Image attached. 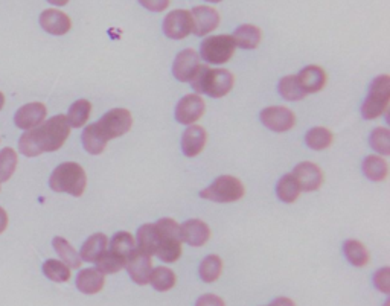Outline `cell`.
<instances>
[{
	"instance_id": "obj_18",
	"label": "cell",
	"mask_w": 390,
	"mask_h": 306,
	"mask_svg": "<svg viewBox=\"0 0 390 306\" xmlns=\"http://www.w3.org/2000/svg\"><path fill=\"white\" fill-rule=\"evenodd\" d=\"M206 140H208V133L200 125H191L186 128L181 137V151L186 157H195L203 151Z\"/></svg>"
},
{
	"instance_id": "obj_40",
	"label": "cell",
	"mask_w": 390,
	"mask_h": 306,
	"mask_svg": "<svg viewBox=\"0 0 390 306\" xmlns=\"http://www.w3.org/2000/svg\"><path fill=\"white\" fill-rule=\"evenodd\" d=\"M156 226L159 228L162 238H171V239H179V241H181L180 226L174 220H171V218H162V220L156 223Z\"/></svg>"
},
{
	"instance_id": "obj_37",
	"label": "cell",
	"mask_w": 390,
	"mask_h": 306,
	"mask_svg": "<svg viewBox=\"0 0 390 306\" xmlns=\"http://www.w3.org/2000/svg\"><path fill=\"white\" fill-rule=\"evenodd\" d=\"M156 255L164 262H168V264L176 262L181 256V241L171 238H162Z\"/></svg>"
},
{
	"instance_id": "obj_2",
	"label": "cell",
	"mask_w": 390,
	"mask_h": 306,
	"mask_svg": "<svg viewBox=\"0 0 390 306\" xmlns=\"http://www.w3.org/2000/svg\"><path fill=\"white\" fill-rule=\"evenodd\" d=\"M233 81L232 72L227 69H211L208 65L200 64L199 70L191 80V85L197 93L211 97H223L232 90Z\"/></svg>"
},
{
	"instance_id": "obj_8",
	"label": "cell",
	"mask_w": 390,
	"mask_h": 306,
	"mask_svg": "<svg viewBox=\"0 0 390 306\" xmlns=\"http://www.w3.org/2000/svg\"><path fill=\"white\" fill-rule=\"evenodd\" d=\"M259 119L268 130L276 131V133H284V131L291 130L296 124L295 113L290 108L279 105L264 108L261 115H259Z\"/></svg>"
},
{
	"instance_id": "obj_42",
	"label": "cell",
	"mask_w": 390,
	"mask_h": 306,
	"mask_svg": "<svg viewBox=\"0 0 390 306\" xmlns=\"http://www.w3.org/2000/svg\"><path fill=\"white\" fill-rule=\"evenodd\" d=\"M139 4L151 13H164L169 6V0H139Z\"/></svg>"
},
{
	"instance_id": "obj_24",
	"label": "cell",
	"mask_w": 390,
	"mask_h": 306,
	"mask_svg": "<svg viewBox=\"0 0 390 306\" xmlns=\"http://www.w3.org/2000/svg\"><path fill=\"white\" fill-rule=\"evenodd\" d=\"M107 139L101 134V131L98 130L96 124H92L89 127H85L83 131V145L84 149L89 152L92 156H98L105 149L107 145Z\"/></svg>"
},
{
	"instance_id": "obj_12",
	"label": "cell",
	"mask_w": 390,
	"mask_h": 306,
	"mask_svg": "<svg viewBox=\"0 0 390 306\" xmlns=\"http://www.w3.org/2000/svg\"><path fill=\"white\" fill-rule=\"evenodd\" d=\"M200 68V57L194 49L181 51L172 64V75L181 83H191Z\"/></svg>"
},
{
	"instance_id": "obj_36",
	"label": "cell",
	"mask_w": 390,
	"mask_h": 306,
	"mask_svg": "<svg viewBox=\"0 0 390 306\" xmlns=\"http://www.w3.org/2000/svg\"><path fill=\"white\" fill-rule=\"evenodd\" d=\"M43 273H45V276L49 280L57 283L68 282L70 279V268L64 264V262L57 259L46 260L45 264H43Z\"/></svg>"
},
{
	"instance_id": "obj_4",
	"label": "cell",
	"mask_w": 390,
	"mask_h": 306,
	"mask_svg": "<svg viewBox=\"0 0 390 306\" xmlns=\"http://www.w3.org/2000/svg\"><path fill=\"white\" fill-rule=\"evenodd\" d=\"M390 101V78L387 75H380L374 80L369 87L366 101L362 107V115L364 119L380 117L386 110Z\"/></svg>"
},
{
	"instance_id": "obj_22",
	"label": "cell",
	"mask_w": 390,
	"mask_h": 306,
	"mask_svg": "<svg viewBox=\"0 0 390 306\" xmlns=\"http://www.w3.org/2000/svg\"><path fill=\"white\" fill-rule=\"evenodd\" d=\"M261 29L253 25H241L233 32V43L243 49H255L261 43Z\"/></svg>"
},
{
	"instance_id": "obj_33",
	"label": "cell",
	"mask_w": 390,
	"mask_h": 306,
	"mask_svg": "<svg viewBox=\"0 0 390 306\" xmlns=\"http://www.w3.org/2000/svg\"><path fill=\"white\" fill-rule=\"evenodd\" d=\"M221 270H223V262H221L220 256L209 255L201 260L199 273H200V278L203 282L212 283L220 278Z\"/></svg>"
},
{
	"instance_id": "obj_30",
	"label": "cell",
	"mask_w": 390,
	"mask_h": 306,
	"mask_svg": "<svg viewBox=\"0 0 390 306\" xmlns=\"http://www.w3.org/2000/svg\"><path fill=\"white\" fill-rule=\"evenodd\" d=\"M279 93L287 101H300L307 96V93L303 92V89L299 84L297 75H290L284 76L283 80L279 81Z\"/></svg>"
},
{
	"instance_id": "obj_32",
	"label": "cell",
	"mask_w": 390,
	"mask_h": 306,
	"mask_svg": "<svg viewBox=\"0 0 390 306\" xmlns=\"http://www.w3.org/2000/svg\"><path fill=\"white\" fill-rule=\"evenodd\" d=\"M148 283H151L153 288L160 292L169 291L176 285V275L167 267H157L154 270H151Z\"/></svg>"
},
{
	"instance_id": "obj_39",
	"label": "cell",
	"mask_w": 390,
	"mask_h": 306,
	"mask_svg": "<svg viewBox=\"0 0 390 306\" xmlns=\"http://www.w3.org/2000/svg\"><path fill=\"white\" fill-rule=\"evenodd\" d=\"M371 147L383 156L390 154V131L387 128L378 127L371 134Z\"/></svg>"
},
{
	"instance_id": "obj_47",
	"label": "cell",
	"mask_w": 390,
	"mask_h": 306,
	"mask_svg": "<svg viewBox=\"0 0 390 306\" xmlns=\"http://www.w3.org/2000/svg\"><path fill=\"white\" fill-rule=\"evenodd\" d=\"M4 104H5V96H4V93H2V92H0V110H2Z\"/></svg>"
},
{
	"instance_id": "obj_34",
	"label": "cell",
	"mask_w": 390,
	"mask_h": 306,
	"mask_svg": "<svg viewBox=\"0 0 390 306\" xmlns=\"http://www.w3.org/2000/svg\"><path fill=\"white\" fill-rule=\"evenodd\" d=\"M305 142L308 148L311 149H316V151L327 149L332 144V133L328 128H323V127L311 128L305 136Z\"/></svg>"
},
{
	"instance_id": "obj_5",
	"label": "cell",
	"mask_w": 390,
	"mask_h": 306,
	"mask_svg": "<svg viewBox=\"0 0 390 306\" xmlns=\"http://www.w3.org/2000/svg\"><path fill=\"white\" fill-rule=\"evenodd\" d=\"M201 199L215 203H233L244 196V184L232 176H221L200 192Z\"/></svg>"
},
{
	"instance_id": "obj_9",
	"label": "cell",
	"mask_w": 390,
	"mask_h": 306,
	"mask_svg": "<svg viewBox=\"0 0 390 306\" xmlns=\"http://www.w3.org/2000/svg\"><path fill=\"white\" fill-rule=\"evenodd\" d=\"M164 32L168 38L181 40L192 32V16L188 9H174L164 20Z\"/></svg>"
},
{
	"instance_id": "obj_14",
	"label": "cell",
	"mask_w": 390,
	"mask_h": 306,
	"mask_svg": "<svg viewBox=\"0 0 390 306\" xmlns=\"http://www.w3.org/2000/svg\"><path fill=\"white\" fill-rule=\"evenodd\" d=\"M292 176H295V179L297 180L300 191H305V192L317 191L323 183L322 169L311 162L299 163V165L295 168V171H292Z\"/></svg>"
},
{
	"instance_id": "obj_45",
	"label": "cell",
	"mask_w": 390,
	"mask_h": 306,
	"mask_svg": "<svg viewBox=\"0 0 390 306\" xmlns=\"http://www.w3.org/2000/svg\"><path fill=\"white\" fill-rule=\"evenodd\" d=\"M6 226H8V215H6L5 209H2V207H0V233L5 232Z\"/></svg>"
},
{
	"instance_id": "obj_26",
	"label": "cell",
	"mask_w": 390,
	"mask_h": 306,
	"mask_svg": "<svg viewBox=\"0 0 390 306\" xmlns=\"http://www.w3.org/2000/svg\"><path fill=\"white\" fill-rule=\"evenodd\" d=\"M363 172L364 176L372 181H383L386 180L389 172L387 162L383 157L367 156L363 162Z\"/></svg>"
},
{
	"instance_id": "obj_7",
	"label": "cell",
	"mask_w": 390,
	"mask_h": 306,
	"mask_svg": "<svg viewBox=\"0 0 390 306\" xmlns=\"http://www.w3.org/2000/svg\"><path fill=\"white\" fill-rule=\"evenodd\" d=\"M132 125H133L132 113L125 110V108H113V110L107 112L100 121L96 122L98 130L101 131V134L107 140L124 136L125 133H128Z\"/></svg>"
},
{
	"instance_id": "obj_1",
	"label": "cell",
	"mask_w": 390,
	"mask_h": 306,
	"mask_svg": "<svg viewBox=\"0 0 390 306\" xmlns=\"http://www.w3.org/2000/svg\"><path fill=\"white\" fill-rule=\"evenodd\" d=\"M70 134V125L68 117L57 115L49 121L32 128L20 137L19 149L26 157H36L43 152H52L60 149Z\"/></svg>"
},
{
	"instance_id": "obj_6",
	"label": "cell",
	"mask_w": 390,
	"mask_h": 306,
	"mask_svg": "<svg viewBox=\"0 0 390 306\" xmlns=\"http://www.w3.org/2000/svg\"><path fill=\"white\" fill-rule=\"evenodd\" d=\"M235 53V43L232 36H212L204 38L200 48L201 58L209 64H224Z\"/></svg>"
},
{
	"instance_id": "obj_27",
	"label": "cell",
	"mask_w": 390,
	"mask_h": 306,
	"mask_svg": "<svg viewBox=\"0 0 390 306\" xmlns=\"http://www.w3.org/2000/svg\"><path fill=\"white\" fill-rule=\"evenodd\" d=\"M343 253L354 267H364L369 262V253L360 241L348 239L343 244Z\"/></svg>"
},
{
	"instance_id": "obj_28",
	"label": "cell",
	"mask_w": 390,
	"mask_h": 306,
	"mask_svg": "<svg viewBox=\"0 0 390 306\" xmlns=\"http://www.w3.org/2000/svg\"><path fill=\"white\" fill-rule=\"evenodd\" d=\"M125 262L127 259H124L122 256L113 253L112 250H105L95 264L96 270L101 271L102 275H115V273L121 271L125 267Z\"/></svg>"
},
{
	"instance_id": "obj_43",
	"label": "cell",
	"mask_w": 390,
	"mask_h": 306,
	"mask_svg": "<svg viewBox=\"0 0 390 306\" xmlns=\"http://www.w3.org/2000/svg\"><path fill=\"white\" fill-rule=\"evenodd\" d=\"M195 306H224V302L215 294H204L195 302Z\"/></svg>"
},
{
	"instance_id": "obj_21",
	"label": "cell",
	"mask_w": 390,
	"mask_h": 306,
	"mask_svg": "<svg viewBox=\"0 0 390 306\" xmlns=\"http://www.w3.org/2000/svg\"><path fill=\"white\" fill-rule=\"evenodd\" d=\"M104 275L96 268L81 270L77 276V288L84 294H96L104 288Z\"/></svg>"
},
{
	"instance_id": "obj_20",
	"label": "cell",
	"mask_w": 390,
	"mask_h": 306,
	"mask_svg": "<svg viewBox=\"0 0 390 306\" xmlns=\"http://www.w3.org/2000/svg\"><path fill=\"white\" fill-rule=\"evenodd\" d=\"M162 241V235L156 224H144L137 231V246L139 250L147 255H156L157 247Z\"/></svg>"
},
{
	"instance_id": "obj_17",
	"label": "cell",
	"mask_w": 390,
	"mask_h": 306,
	"mask_svg": "<svg viewBox=\"0 0 390 306\" xmlns=\"http://www.w3.org/2000/svg\"><path fill=\"white\" fill-rule=\"evenodd\" d=\"M40 25L52 36H64L70 31V19L58 9H46L40 16Z\"/></svg>"
},
{
	"instance_id": "obj_29",
	"label": "cell",
	"mask_w": 390,
	"mask_h": 306,
	"mask_svg": "<svg viewBox=\"0 0 390 306\" xmlns=\"http://www.w3.org/2000/svg\"><path fill=\"white\" fill-rule=\"evenodd\" d=\"M276 194L279 196V200L284 203H292L297 200V196L300 194V186L292 174H287V176H284L278 181Z\"/></svg>"
},
{
	"instance_id": "obj_11",
	"label": "cell",
	"mask_w": 390,
	"mask_h": 306,
	"mask_svg": "<svg viewBox=\"0 0 390 306\" xmlns=\"http://www.w3.org/2000/svg\"><path fill=\"white\" fill-rule=\"evenodd\" d=\"M204 101L199 95H186L176 107V119L183 125H192L204 113Z\"/></svg>"
},
{
	"instance_id": "obj_44",
	"label": "cell",
	"mask_w": 390,
	"mask_h": 306,
	"mask_svg": "<svg viewBox=\"0 0 390 306\" xmlns=\"http://www.w3.org/2000/svg\"><path fill=\"white\" fill-rule=\"evenodd\" d=\"M270 306H295V302L288 297H278L272 302V305Z\"/></svg>"
},
{
	"instance_id": "obj_25",
	"label": "cell",
	"mask_w": 390,
	"mask_h": 306,
	"mask_svg": "<svg viewBox=\"0 0 390 306\" xmlns=\"http://www.w3.org/2000/svg\"><path fill=\"white\" fill-rule=\"evenodd\" d=\"M53 248L58 253V256L63 259L64 264H66L69 268H80L81 267V258L77 250H75L69 241L61 238V236H56L53 238Z\"/></svg>"
},
{
	"instance_id": "obj_3",
	"label": "cell",
	"mask_w": 390,
	"mask_h": 306,
	"mask_svg": "<svg viewBox=\"0 0 390 306\" xmlns=\"http://www.w3.org/2000/svg\"><path fill=\"white\" fill-rule=\"evenodd\" d=\"M88 177L78 163L66 162L53 169L49 179V186L56 192H66L73 196H81L85 191Z\"/></svg>"
},
{
	"instance_id": "obj_35",
	"label": "cell",
	"mask_w": 390,
	"mask_h": 306,
	"mask_svg": "<svg viewBox=\"0 0 390 306\" xmlns=\"http://www.w3.org/2000/svg\"><path fill=\"white\" fill-rule=\"evenodd\" d=\"M110 250L113 253L122 256L124 259H128V256L136 250V241L132 233L128 232H117L110 243Z\"/></svg>"
},
{
	"instance_id": "obj_19",
	"label": "cell",
	"mask_w": 390,
	"mask_h": 306,
	"mask_svg": "<svg viewBox=\"0 0 390 306\" xmlns=\"http://www.w3.org/2000/svg\"><path fill=\"white\" fill-rule=\"evenodd\" d=\"M299 84L305 92L308 93H317L320 92L325 84H327V73L319 65H307L305 69H302L297 75Z\"/></svg>"
},
{
	"instance_id": "obj_15",
	"label": "cell",
	"mask_w": 390,
	"mask_h": 306,
	"mask_svg": "<svg viewBox=\"0 0 390 306\" xmlns=\"http://www.w3.org/2000/svg\"><path fill=\"white\" fill-rule=\"evenodd\" d=\"M46 113V107L41 102H31L19 108L14 116V122L21 130H32L43 124Z\"/></svg>"
},
{
	"instance_id": "obj_48",
	"label": "cell",
	"mask_w": 390,
	"mask_h": 306,
	"mask_svg": "<svg viewBox=\"0 0 390 306\" xmlns=\"http://www.w3.org/2000/svg\"><path fill=\"white\" fill-rule=\"evenodd\" d=\"M206 2H212V4H220L223 0H206Z\"/></svg>"
},
{
	"instance_id": "obj_46",
	"label": "cell",
	"mask_w": 390,
	"mask_h": 306,
	"mask_svg": "<svg viewBox=\"0 0 390 306\" xmlns=\"http://www.w3.org/2000/svg\"><path fill=\"white\" fill-rule=\"evenodd\" d=\"M48 2L52 5H57V6H64V5H68L69 0H48Z\"/></svg>"
},
{
	"instance_id": "obj_41",
	"label": "cell",
	"mask_w": 390,
	"mask_h": 306,
	"mask_svg": "<svg viewBox=\"0 0 390 306\" xmlns=\"http://www.w3.org/2000/svg\"><path fill=\"white\" fill-rule=\"evenodd\" d=\"M375 287L380 290L384 294L390 292V268L384 267L381 270H378L374 276Z\"/></svg>"
},
{
	"instance_id": "obj_16",
	"label": "cell",
	"mask_w": 390,
	"mask_h": 306,
	"mask_svg": "<svg viewBox=\"0 0 390 306\" xmlns=\"http://www.w3.org/2000/svg\"><path fill=\"white\" fill-rule=\"evenodd\" d=\"M180 236L181 241L186 243L192 247H201L211 236V231L208 224L201 220H188L180 226Z\"/></svg>"
},
{
	"instance_id": "obj_31",
	"label": "cell",
	"mask_w": 390,
	"mask_h": 306,
	"mask_svg": "<svg viewBox=\"0 0 390 306\" xmlns=\"http://www.w3.org/2000/svg\"><path fill=\"white\" fill-rule=\"evenodd\" d=\"M92 112V104L88 100H78L77 102H73L69 108V115L68 122L73 128H81L85 122L89 121Z\"/></svg>"
},
{
	"instance_id": "obj_38",
	"label": "cell",
	"mask_w": 390,
	"mask_h": 306,
	"mask_svg": "<svg viewBox=\"0 0 390 306\" xmlns=\"http://www.w3.org/2000/svg\"><path fill=\"white\" fill-rule=\"evenodd\" d=\"M17 168V152L13 148H4L0 151V183L13 177Z\"/></svg>"
},
{
	"instance_id": "obj_13",
	"label": "cell",
	"mask_w": 390,
	"mask_h": 306,
	"mask_svg": "<svg viewBox=\"0 0 390 306\" xmlns=\"http://www.w3.org/2000/svg\"><path fill=\"white\" fill-rule=\"evenodd\" d=\"M125 268L128 271L130 278L133 279V282H136L137 285H147L149 280V275H151V258L149 255L144 253V251L140 250H135L132 255L128 256L127 262H125Z\"/></svg>"
},
{
	"instance_id": "obj_23",
	"label": "cell",
	"mask_w": 390,
	"mask_h": 306,
	"mask_svg": "<svg viewBox=\"0 0 390 306\" xmlns=\"http://www.w3.org/2000/svg\"><path fill=\"white\" fill-rule=\"evenodd\" d=\"M108 238L104 233H95L81 247L80 258L85 262H96L107 250Z\"/></svg>"
},
{
	"instance_id": "obj_10",
	"label": "cell",
	"mask_w": 390,
	"mask_h": 306,
	"mask_svg": "<svg viewBox=\"0 0 390 306\" xmlns=\"http://www.w3.org/2000/svg\"><path fill=\"white\" fill-rule=\"evenodd\" d=\"M192 16V32L197 37L208 36L209 32L215 31L220 25L218 11L212 6H195L191 11Z\"/></svg>"
}]
</instances>
